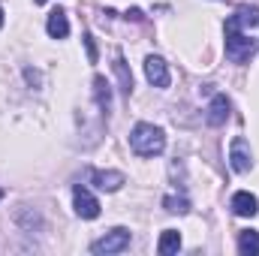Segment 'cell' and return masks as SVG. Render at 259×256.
Wrapping results in <instances>:
<instances>
[{
  "label": "cell",
  "mask_w": 259,
  "mask_h": 256,
  "mask_svg": "<svg viewBox=\"0 0 259 256\" xmlns=\"http://www.w3.org/2000/svg\"><path fill=\"white\" fill-rule=\"evenodd\" d=\"M130 148L139 157H157L166 151V133L154 124H136L130 133Z\"/></svg>",
  "instance_id": "6da1fadb"
},
{
  "label": "cell",
  "mask_w": 259,
  "mask_h": 256,
  "mask_svg": "<svg viewBox=\"0 0 259 256\" xmlns=\"http://www.w3.org/2000/svg\"><path fill=\"white\" fill-rule=\"evenodd\" d=\"M256 55V39L244 30H226V58L232 64H244Z\"/></svg>",
  "instance_id": "7a4b0ae2"
},
{
  "label": "cell",
  "mask_w": 259,
  "mask_h": 256,
  "mask_svg": "<svg viewBox=\"0 0 259 256\" xmlns=\"http://www.w3.org/2000/svg\"><path fill=\"white\" fill-rule=\"evenodd\" d=\"M130 247V229L124 226H115L112 232H106L103 238H97L94 244H91V253L97 256H112V253H121V250H127Z\"/></svg>",
  "instance_id": "3957f363"
},
{
  "label": "cell",
  "mask_w": 259,
  "mask_h": 256,
  "mask_svg": "<svg viewBox=\"0 0 259 256\" xmlns=\"http://www.w3.org/2000/svg\"><path fill=\"white\" fill-rule=\"evenodd\" d=\"M229 166H232V172H238V175H244V172H250L253 169V151H250V145H247V139H232V145H229Z\"/></svg>",
  "instance_id": "277c9868"
},
{
  "label": "cell",
  "mask_w": 259,
  "mask_h": 256,
  "mask_svg": "<svg viewBox=\"0 0 259 256\" xmlns=\"http://www.w3.org/2000/svg\"><path fill=\"white\" fill-rule=\"evenodd\" d=\"M72 202H75V214L78 217H84V220L100 217V199L94 193H88L84 187H75L72 190Z\"/></svg>",
  "instance_id": "5b68a950"
},
{
  "label": "cell",
  "mask_w": 259,
  "mask_h": 256,
  "mask_svg": "<svg viewBox=\"0 0 259 256\" xmlns=\"http://www.w3.org/2000/svg\"><path fill=\"white\" fill-rule=\"evenodd\" d=\"M247 27H259V9L256 6H238L235 15L226 18V30H247Z\"/></svg>",
  "instance_id": "8992f818"
},
{
  "label": "cell",
  "mask_w": 259,
  "mask_h": 256,
  "mask_svg": "<svg viewBox=\"0 0 259 256\" xmlns=\"http://www.w3.org/2000/svg\"><path fill=\"white\" fill-rule=\"evenodd\" d=\"M145 78L154 84V88H169V64L157 55H151L145 61Z\"/></svg>",
  "instance_id": "52a82bcc"
},
{
  "label": "cell",
  "mask_w": 259,
  "mask_h": 256,
  "mask_svg": "<svg viewBox=\"0 0 259 256\" xmlns=\"http://www.w3.org/2000/svg\"><path fill=\"white\" fill-rule=\"evenodd\" d=\"M229 208H232V211H235L238 217H256V211H259V199L253 196V193H247V190H238L235 196H232Z\"/></svg>",
  "instance_id": "ba28073f"
},
{
  "label": "cell",
  "mask_w": 259,
  "mask_h": 256,
  "mask_svg": "<svg viewBox=\"0 0 259 256\" xmlns=\"http://www.w3.org/2000/svg\"><path fill=\"white\" fill-rule=\"evenodd\" d=\"M226 118H229V100H226L223 94H217V97L211 100L208 112H205V121H208V127H223Z\"/></svg>",
  "instance_id": "9c48e42d"
},
{
  "label": "cell",
  "mask_w": 259,
  "mask_h": 256,
  "mask_svg": "<svg viewBox=\"0 0 259 256\" xmlns=\"http://www.w3.org/2000/svg\"><path fill=\"white\" fill-rule=\"evenodd\" d=\"M94 97H97L100 112L109 118V112H112V84H109L103 75H94Z\"/></svg>",
  "instance_id": "30bf717a"
},
{
  "label": "cell",
  "mask_w": 259,
  "mask_h": 256,
  "mask_svg": "<svg viewBox=\"0 0 259 256\" xmlns=\"http://www.w3.org/2000/svg\"><path fill=\"white\" fill-rule=\"evenodd\" d=\"M46 30H49V36H52V39H66V36H69V18H66L64 9H55V12L49 15Z\"/></svg>",
  "instance_id": "8fae6325"
},
{
  "label": "cell",
  "mask_w": 259,
  "mask_h": 256,
  "mask_svg": "<svg viewBox=\"0 0 259 256\" xmlns=\"http://www.w3.org/2000/svg\"><path fill=\"white\" fill-rule=\"evenodd\" d=\"M157 250L160 256H172L181 250V232H175V229H163L160 232V241H157Z\"/></svg>",
  "instance_id": "7c38bea8"
},
{
  "label": "cell",
  "mask_w": 259,
  "mask_h": 256,
  "mask_svg": "<svg viewBox=\"0 0 259 256\" xmlns=\"http://www.w3.org/2000/svg\"><path fill=\"white\" fill-rule=\"evenodd\" d=\"M94 181H97V187L100 190H109V193H115V190H121L124 187V172H94Z\"/></svg>",
  "instance_id": "4fadbf2b"
},
{
  "label": "cell",
  "mask_w": 259,
  "mask_h": 256,
  "mask_svg": "<svg viewBox=\"0 0 259 256\" xmlns=\"http://www.w3.org/2000/svg\"><path fill=\"white\" fill-rule=\"evenodd\" d=\"M238 253L241 256H256L259 253V232H253V229L238 232Z\"/></svg>",
  "instance_id": "5bb4252c"
},
{
  "label": "cell",
  "mask_w": 259,
  "mask_h": 256,
  "mask_svg": "<svg viewBox=\"0 0 259 256\" xmlns=\"http://www.w3.org/2000/svg\"><path fill=\"white\" fill-rule=\"evenodd\" d=\"M115 75H118V81H121V91H124V97L133 94V72L127 69V61L118 55L115 58Z\"/></svg>",
  "instance_id": "9a60e30c"
},
{
  "label": "cell",
  "mask_w": 259,
  "mask_h": 256,
  "mask_svg": "<svg viewBox=\"0 0 259 256\" xmlns=\"http://www.w3.org/2000/svg\"><path fill=\"white\" fill-rule=\"evenodd\" d=\"M163 208H166L169 214H187V211H190V199H187V196H166V199H163Z\"/></svg>",
  "instance_id": "2e32d148"
},
{
  "label": "cell",
  "mask_w": 259,
  "mask_h": 256,
  "mask_svg": "<svg viewBox=\"0 0 259 256\" xmlns=\"http://www.w3.org/2000/svg\"><path fill=\"white\" fill-rule=\"evenodd\" d=\"M84 46H88V61L94 64L97 61V46H94V36L91 33H84Z\"/></svg>",
  "instance_id": "e0dca14e"
},
{
  "label": "cell",
  "mask_w": 259,
  "mask_h": 256,
  "mask_svg": "<svg viewBox=\"0 0 259 256\" xmlns=\"http://www.w3.org/2000/svg\"><path fill=\"white\" fill-rule=\"evenodd\" d=\"M127 18H133V21H142V12H139V9H130Z\"/></svg>",
  "instance_id": "ac0fdd59"
},
{
  "label": "cell",
  "mask_w": 259,
  "mask_h": 256,
  "mask_svg": "<svg viewBox=\"0 0 259 256\" xmlns=\"http://www.w3.org/2000/svg\"><path fill=\"white\" fill-rule=\"evenodd\" d=\"M0 27H3V9H0Z\"/></svg>",
  "instance_id": "d6986e66"
},
{
  "label": "cell",
  "mask_w": 259,
  "mask_h": 256,
  "mask_svg": "<svg viewBox=\"0 0 259 256\" xmlns=\"http://www.w3.org/2000/svg\"><path fill=\"white\" fill-rule=\"evenodd\" d=\"M0 199H3V187H0Z\"/></svg>",
  "instance_id": "ffe728a7"
}]
</instances>
